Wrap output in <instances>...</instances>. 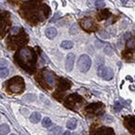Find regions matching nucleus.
Wrapping results in <instances>:
<instances>
[{
  "mask_svg": "<svg viewBox=\"0 0 135 135\" xmlns=\"http://www.w3.org/2000/svg\"><path fill=\"white\" fill-rule=\"evenodd\" d=\"M17 61H18V64L24 70L32 72L35 69V65H36V55L33 50H31L29 48H22L17 55Z\"/></svg>",
  "mask_w": 135,
  "mask_h": 135,
  "instance_id": "1",
  "label": "nucleus"
},
{
  "mask_svg": "<svg viewBox=\"0 0 135 135\" xmlns=\"http://www.w3.org/2000/svg\"><path fill=\"white\" fill-rule=\"evenodd\" d=\"M24 80L20 77H14L7 82L8 90L13 93H20L24 89Z\"/></svg>",
  "mask_w": 135,
  "mask_h": 135,
  "instance_id": "2",
  "label": "nucleus"
},
{
  "mask_svg": "<svg viewBox=\"0 0 135 135\" xmlns=\"http://www.w3.org/2000/svg\"><path fill=\"white\" fill-rule=\"evenodd\" d=\"M91 67V59L87 54H83L77 61V68L82 73H87Z\"/></svg>",
  "mask_w": 135,
  "mask_h": 135,
  "instance_id": "3",
  "label": "nucleus"
},
{
  "mask_svg": "<svg viewBox=\"0 0 135 135\" xmlns=\"http://www.w3.org/2000/svg\"><path fill=\"white\" fill-rule=\"evenodd\" d=\"M98 76L102 78L105 79V80H111L114 77V71L112 68L110 67H106L105 65H100L97 70Z\"/></svg>",
  "mask_w": 135,
  "mask_h": 135,
  "instance_id": "4",
  "label": "nucleus"
},
{
  "mask_svg": "<svg viewBox=\"0 0 135 135\" xmlns=\"http://www.w3.org/2000/svg\"><path fill=\"white\" fill-rule=\"evenodd\" d=\"M81 27L87 32H92L96 29V25H95L94 22L89 18H85L81 20Z\"/></svg>",
  "mask_w": 135,
  "mask_h": 135,
  "instance_id": "5",
  "label": "nucleus"
},
{
  "mask_svg": "<svg viewBox=\"0 0 135 135\" xmlns=\"http://www.w3.org/2000/svg\"><path fill=\"white\" fill-rule=\"evenodd\" d=\"M75 60H76V55L74 53H68L66 56V61H65V68L68 72L73 70L75 64Z\"/></svg>",
  "mask_w": 135,
  "mask_h": 135,
  "instance_id": "6",
  "label": "nucleus"
},
{
  "mask_svg": "<svg viewBox=\"0 0 135 135\" xmlns=\"http://www.w3.org/2000/svg\"><path fill=\"white\" fill-rule=\"evenodd\" d=\"M43 77L46 80V82L48 83L49 86L51 87H53L54 85H55V77H54V75L49 71H44L43 72Z\"/></svg>",
  "mask_w": 135,
  "mask_h": 135,
  "instance_id": "7",
  "label": "nucleus"
},
{
  "mask_svg": "<svg viewBox=\"0 0 135 135\" xmlns=\"http://www.w3.org/2000/svg\"><path fill=\"white\" fill-rule=\"evenodd\" d=\"M82 99L81 97L78 96L77 94H72L71 96L68 97V102H67L66 105L67 106L71 107V105H77L79 102H81Z\"/></svg>",
  "mask_w": 135,
  "mask_h": 135,
  "instance_id": "8",
  "label": "nucleus"
},
{
  "mask_svg": "<svg viewBox=\"0 0 135 135\" xmlns=\"http://www.w3.org/2000/svg\"><path fill=\"white\" fill-rule=\"evenodd\" d=\"M95 135H115L114 130L109 127H102L97 130Z\"/></svg>",
  "mask_w": 135,
  "mask_h": 135,
  "instance_id": "9",
  "label": "nucleus"
},
{
  "mask_svg": "<svg viewBox=\"0 0 135 135\" xmlns=\"http://www.w3.org/2000/svg\"><path fill=\"white\" fill-rule=\"evenodd\" d=\"M45 34H46V36L48 38L52 39L57 36V29L54 28V27H48L45 31Z\"/></svg>",
  "mask_w": 135,
  "mask_h": 135,
  "instance_id": "10",
  "label": "nucleus"
},
{
  "mask_svg": "<svg viewBox=\"0 0 135 135\" xmlns=\"http://www.w3.org/2000/svg\"><path fill=\"white\" fill-rule=\"evenodd\" d=\"M101 105H102V103H98V102H95V103H91V105H89L87 106V108H86V111H87L88 113H95L97 111V110L99 109L100 107H101Z\"/></svg>",
  "mask_w": 135,
  "mask_h": 135,
  "instance_id": "11",
  "label": "nucleus"
},
{
  "mask_svg": "<svg viewBox=\"0 0 135 135\" xmlns=\"http://www.w3.org/2000/svg\"><path fill=\"white\" fill-rule=\"evenodd\" d=\"M41 119V115L39 113L37 112H35L33 113L32 115L30 116V121L34 124H36V123H38Z\"/></svg>",
  "mask_w": 135,
  "mask_h": 135,
  "instance_id": "12",
  "label": "nucleus"
},
{
  "mask_svg": "<svg viewBox=\"0 0 135 135\" xmlns=\"http://www.w3.org/2000/svg\"><path fill=\"white\" fill-rule=\"evenodd\" d=\"M71 86V82L68 81L67 79H61V82H60V89H67L68 88H70Z\"/></svg>",
  "mask_w": 135,
  "mask_h": 135,
  "instance_id": "13",
  "label": "nucleus"
},
{
  "mask_svg": "<svg viewBox=\"0 0 135 135\" xmlns=\"http://www.w3.org/2000/svg\"><path fill=\"white\" fill-rule=\"evenodd\" d=\"M77 120L75 119V118H71V119H69L68 121L66 122V127L68 128L69 130H75L76 127H77Z\"/></svg>",
  "mask_w": 135,
  "mask_h": 135,
  "instance_id": "14",
  "label": "nucleus"
},
{
  "mask_svg": "<svg viewBox=\"0 0 135 135\" xmlns=\"http://www.w3.org/2000/svg\"><path fill=\"white\" fill-rule=\"evenodd\" d=\"M74 46V43L70 40H65V41H63L61 43V47L64 49H70V48H73Z\"/></svg>",
  "mask_w": 135,
  "mask_h": 135,
  "instance_id": "15",
  "label": "nucleus"
},
{
  "mask_svg": "<svg viewBox=\"0 0 135 135\" xmlns=\"http://www.w3.org/2000/svg\"><path fill=\"white\" fill-rule=\"evenodd\" d=\"M9 127H8V124H2V125L0 126V134L2 135H6L8 134L9 132Z\"/></svg>",
  "mask_w": 135,
  "mask_h": 135,
  "instance_id": "16",
  "label": "nucleus"
},
{
  "mask_svg": "<svg viewBox=\"0 0 135 135\" xmlns=\"http://www.w3.org/2000/svg\"><path fill=\"white\" fill-rule=\"evenodd\" d=\"M126 45H127V48L129 49H133V48H135V37H130V38L128 39Z\"/></svg>",
  "mask_w": 135,
  "mask_h": 135,
  "instance_id": "17",
  "label": "nucleus"
},
{
  "mask_svg": "<svg viewBox=\"0 0 135 135\" xmlns=\"http://www.w3.org/2000/svg\"><path fill=\"white\" fill-rule=\"evenodd\" d=\"M36 100V95L35 94H26L25 96L23 97V101H25V102H35Z\"/></svg>",
  "mask_w": 135,
  "mask_h": 135,
  "instance_id": "18",
  "label": "nucleus"
},
{
  "mask_svg": "<svg viewBox=\"0 0 135 135\" xmlns=\"http://www.w3.org/2000/svg\"><path fill=\"white\" fill-rule=\"evenodd\" d=\"M128 121V127L131 130H135V117H130Z\"/></svg>",
  "mask_w": 135,
  "mask_h": 135,
  "instance_id": "19",
  "label": "nucleus"
},
{
  "mask_svg": "<svg viewBox=\"0 0 135 135\" xmlns=\"http://www.w3.org/2000/svg\"><path fill=\"white\" fill-rule=\"evenodd\" d=\"M9 74V71H8V69L7 67H1L0 68V77L1 78H5L7 77Z\"/></svg>",
  "mask_w": 135,
  "mask_h": 135,
  "instance_id": "20",
  "label": "nucleus"
},
{
  "mask_svg": "<svg viewBox=\"0 0 135 135\" xmlns=\"http://www.w3.org/2000/svg\"><path fill=\"white\" fill-rule=\"evenodd\" d=\"M78 25H77V23H74V24H72V26L70 27L69 29V33L71 34V35H77L78 33Z\"/></svg>",
  "mask_w": 135,
  "mask_h": 135,
  "instance_id": "21",
  "label": "nucleus"
},
{
  "mask_svg": "<svg viewBox=\"0 0 135 135\" xmlns=\"http://www.w3.org/2000/svg\"><path fill=\"white\" fill-rule=\"evenodd\" d=\"M61 130H63V128L60 127V126H57V127L51 129L50 133H52L53 135H61Z\"/></svg>",
  "mask_w": 135,
  "mask_h": 135,
  "instance_id": "22",
  "label": "nucleus"
},
{
  "mask_svg": "<svg viewBox=\"0 0 135 135\" xmlns=\"http://www.w3.org/2000/svg\"><path fill=\"white\" fill-rule=\"evenodd\" d=\"M51 124H52V122H51V120L49 117H45V118L42 120V125H43V127H45V128L50 127Z\"/></svg>",
  "mask_w": 135,
  "mask_h": 135,
  "instance_id": "23",
  "label": "nucleus"
},
{
  "mask_svg": "<svg viewBox=\"0 0 135 135\" xmlns=\"http://www.w3.org/2000/svg\"><path fill=\"white\" fill-rule=\"evenodd\" d=\"M100 16H102V17H101L99 20H103V19H107L110 16V12L107 9L106 10H102V12L99 13V17H100ZM99 17H98V18H99Z\"/></svg>",
  "mask_w": 135,
  "mask_h": 135,
  "instance_id": "24",
  "label": "nucleus"
},
{
  "mask_svg": "<svg viewBox=\"0 0 135 135\" xmlns=\"http://www.w3.org/2000/svg\"><path fill=\"white\" fill-rule=\"evenodd\" d=\"M94 5L96 8H105V0H95Z\"/></svg>",
  "mask_w": 135,
  "mask_h": 135,
  "instance_id": "25",
  "label": "nucleus"
},
{
  "mask_svg": "<svg viewBox=\"0 0 135 135\" xmlns=\"http://www.w3.org/2000/svg\"><path fill=\"white\" fill-rule=\"evenodd\" d=\"M61 12H59V11H58V12H56V13H55V15L53 16V18L50 20V23H55V22H56L58 19L61 18Z\"/></svg>",
  "mask_w": 135,
  "mask_h": 135,
  "instance_id": "26",
  "label": "nucleus"
},
{
  "mask_svg": "<svg viewBox=\"0 0 135 135\" xmlns=\"http://www.w3.org/2000/svg\"><path fill=\"white\" fill-rule=\"evenodd\" d=\"M114 108H115L117 111H120V110L122 109V105L120 103V102H117L115 103V105H114Z\"/></svg>",
  "mask_w": 135,
  "mask_h": 135,
  "instance_id": "27",
  "label": "nucleus"
},
{
  "mask_svg": "<svg viewBox=\"0 0 135 135\" xmlns=\"http://www.w3.org/2000/svg\"><path fill=\"white\" fill-rule=\"evenodd\" d=\"M105 51L107 55H112V53H113V50L111 49V48H110L109 46H107L106 48H105Z\"/></svg>",
  "mask_w": 135,
  "mask_h": 135,
  "instance_id": "28",
  "label": "nucleus"
},
{
  "mask_svg": "<svg viewBox=\"0 0 135 135\" xmlns=\"http://www.w3.org/2000/svg\"><path fill=\"white\" fill-rule=\"evenodd\" d=\"M19 30H20V28H19V27H13V28L11 29V34H12V35L18 34L19 33Z\"/></svg>",
  "mask_w": 135,
  "mask_h": 135,
  "instance_id": "29",
  "label": "nucleus"
},
{
  "mask_svg": "<svg viewBox=\"0 0 135 135\" xmlns=\"http://www.w3.org/2000/svg\"><path fill=\"white\" fill-rule=\"evenodd\" d=\"M94 2H95V0H88L87 5L89 6V7H91V6L94 4Z\"/></svg>",
  "mask_w": 135,
  "mask_h": 135,
  "instance_id": "30",
  "label": "nucleus"
},
{
  "mask_svg": "<svg viewBox=\"0 0 135 135\" xmlns=\"http://www.w3.org/2000/svg\"><path fill=\"white\" fill-rule=\"evenodd\" d=\"M63 135H71V134H70V132H69L68 130H67V131H65V132H64V134H63Z\"/></svg>",
  "mask_w": 135,
  "mask_h": 135,
  "instance_id": "31",
  "label": "nucleus"
},
{
  "mask_svg": "<svg viewBox=\"0 0 135 135\" xmlns=\"http://www.w3.org/2000/svg\"><path fill=\"white\" fill-rule=\"evenodd\" d=\"M121 1H122L123 3H127L128 1H129V0H121Z\"/></svg>",
  "mask_w": 135,
  "mask_h": 135,
  "instance_id": "32",
  "label": "nucleus"
},
{
  "mask_svg": "<svg viewBox=\"0 0 135 135\" xmlns=\"http://www.w3.org/2000/svg\"><path fill=\"white\" fill-rule=\"evenodd\" d=\"M71 135H79L78 133H73V134H71Z\"/></svg>",
  "mask_w": 135,
  "mask_h": 135,
  "instance_id": "33",
  "label": "nucleus"
},
{
  "mask_svg": "<svg viewBox=\"0 0 135 135\" xmlns=\"http://www.w3.org/2000/svg\"><path fill=\"white\" fill-rule=\"evenodd\" d=\"M11 135H16V134H11Z\"/></svg>",
  "mask_w": 135,
  "mask_h": 135,
  "instance_id": "34",
  "label": "nucleus"
}]
</instances>
